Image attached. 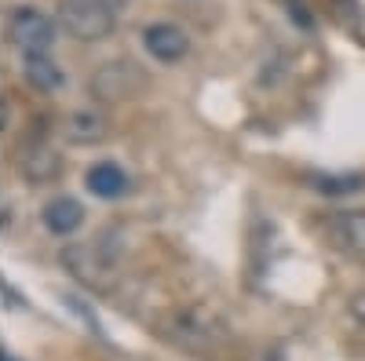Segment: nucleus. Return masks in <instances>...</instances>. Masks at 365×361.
I'll return each instance as SVG.
<instances>
[{
    "mask_svg": "<svg viewBox=\"0 0 365 361\" xmlns=\"http://www.w3.org/2000/svg\"><path fill=\"white\" fill-rule=\"evenodd\" d=\"M66 139L73 142H99L106 135V117L99 110H73L66 117V125H63Z\"/></svg>",
    "mask_w": 365,
    "mask_h": 361,
    "instance_id": "11",
    "label": "nucleus"
},
{
    "mask_svg": "<svg viewBox=\"0 0 365 361\" xmlns=\"http://www.w3.org/2000/svg\"><path fill=\"white\" fill-rule=\"evenodd\" d=\"M143 48L158 58V63H179L190 51V37L182 33L175 22H154L143 33Z\"/></svg>",
    "mask_w": 365,
    "mask_h": 361,
    "instance_id": "6",
    "label": "nucleus"
},
{
    "mask_svg": "<svg viewBox=\"0 0 365 361\" xmlns=\"http://www.w3.org/2000/svg\"><path fill=\"white\" fill-rule=\"evenodd\" d=\"M19 172L29 179V183H51V179H58V172H63V157H58V150L51 142H29L22 150L19 157Z\"/></svg>",
    "mask_w": 365,
    "mask_h": 361,
    "instance_id": "8",
    "label": "nucleus"
},
{
    "mask_svg": "<svg viewBox=\"0 0 365 361\" xmlns=\"http://www.w3.org/2000/svg\"><path fill=\"white\" fill-rule=\"evenodd\" d=\"M0 361H8V357H0Z\"/></svg>",
    "mask_w": 365,
    "mask_h": 361,
    "instance_id": "13",
    "label": "nucleus"
},
{
    "mask_svg": "<svg viewBox=\"0 0 365 361\" xmlns=\"http://www.w3.org/2000/svg\"><path fill=\"white\" fill-rule=\"evenodd\" d=\"M58 22L73 41H103L117 26V4L113 0H63L58 4Z\"/></svg>",
    "mask_w": 365,
    "mask_h": 361,
    "instance_id": "1",
    "label": "nucleus"
},
{
    "mask_svg": "<svg viewBox=\"0 0 365 361\" xmlns=\"http://www.w3.org/2000/svg\"><path fill=\"white\" fill-rule=\"evenodd\" d=\"M26 77L34 88H41V92H58V88H63V70L55 66L51 51L26 55Z\"/></svg>",
    "mask_w": 365,
    "mask_h": 361,
    "instance_id": "12",
    "label": "nucleus"
},
{
    "mask_svg": "<svg viewBox=\"0 0 365 361\" xmlns=\"http://www.w3.org/2000/svg\"><path fill=\"white\" fill-rule=\"evenodd\" d=\"M165 336H168L172 347L187 350V354H212L223 343V325L208 310L190 307V310H175L172 314V321L165 325Z\"/></svg>",
    "mask_w": 365,
    "mask_h": 361,
    "instance_id": "2",
    "label": "nucleus"
},
{
    "mask_svg": "<svg viewBox=\"0 0 365 361\" xmlns=\"http://www.w3.org/2000/svg\"><path fill=\"white\" fill-rule=\"evenodd\" d=\"M84 183H88V190L96 194V197H106V201H110V197H120V194H125L128 175H125V168L113 164V161H99V164L88 168Z\"/></svg>",
    "mask_w": 365,
    "mask_h": 361,
    "instance_id": "9",
    "label": "nucleus"
},
{
    "mask_svg": "<svg viewBox=\"0 0 365 361\" xmlns=\"http://www.w3.org/2000/svg\"><path fill=\"white\" fill-rule=\"evenodd\" d=\"M63 263L70 266V274L91 288H106L110 281V256L96 252V245H84V248H66Z\"/></svg>",
    "mask_w": 365,
    "mask_h": 361,
    "instance_id": "7",
    "label": "nucleus"
},
{
    "mask_svg": "<svg viewBox=\"0 0 365 361\" xmlns=\"http://www.w3.org/2000/svg\"><path fill=\"white\" fill-rule=\"evenodd\" d=\"M84 223V208L73 197H51L44 204V226L51 234H73Z\"/></svg>",
    "mask_w": 365,
    "mask_h": 361,
    "instance_id": "10",
    "label": "nucleus"
},
{
    "mask_svg": "<svg viewBox=\"0 0 365 361\" xmlns=\"http://www.w3.org/2000/svg\"><path fill=\"white\" fill-rule=\"evenodd\" d=\"M318 226H322V237L340 256L365 263V212H332V216H322Z\"/></svg>",
    "mask_w": 365,
    "mask_h": 361,
    "instance_id": "4",
    "label": "nucleus"
},
{
    "mask_svg": "<svg viewBox=\"0 0 365 361\" xmlns=\"http://www.w3.org/2000/svg\"><path fill=\"white\" fill-rule=\"evenodd\" d=\"M143 84H146V70L128 63V58H113V63L99 66L96 73H91V80H88L91 95H96L103 106H117V103L135 99Z\"/></svg>",
    "mask_w": 365,
    "mask_h": 361,
    "instance_id": "3",
    "label": "nucleus"
},
{
    "mask_svg": "<svg viewBox=\"0 0 365 361\" xmlns=\"http://www.w3.org/2000/svg\"><path fill=\"white\" fill-rule=\"evenodd\" d=\"M8 33L22 48V55H34V51H48L55 44V22L37 8H15Z\"/></svg>",
    "mask_w": 365,
    "mask_h": 361,
    "instance_id": "5",
    "label": "nucleus"
}]
</instances>
